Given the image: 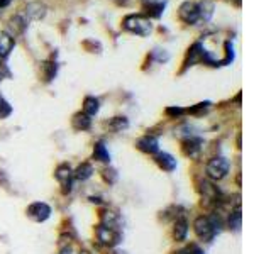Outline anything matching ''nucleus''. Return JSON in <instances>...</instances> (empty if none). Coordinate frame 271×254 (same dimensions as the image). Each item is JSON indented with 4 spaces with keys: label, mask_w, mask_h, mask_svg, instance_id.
I'll list each match as a JSON object with an SVG mask.
<instances>
[{
    "label": "nucleus",
    "mask_w": 271,
    "mask_h": 254,
    "mask_svg": "<svg viewBox=\"0 0 271 254\" xmlns=\"http://www.w3.org/2000/svg\"><path fill=\"white\" fill-rule=\"evenodd\" d=\"M122 27L124 31L132 32L136 36H143V38L149 36V32L153 31L151 21H149L146 16H139V14H130V16L124 17Z\"/></svg>",
    "instance_id": "1"
},
{
    "label": "nucleus",
    "mask_w": 271,
    "mask_h": 254,
    "mask_svg": "<svg viewBox=\"0 0 271 254\" xmlns=\"http://www.w3.org/2000/svg\"><path fill=\"white\" fill-rule=\"evenodd\" d=\"M193 230H195V234H197L198 239L209 242V241H212L214 235L219 232V224L216 222V219H212V217L200 215V217L195 219Z\"/></svg>",
    "instance_id": "2"
},
{
    "label": "nucleus",
    "mask_w": 271,
    "mask_h": 254,
    "mask_svg": "<svg viewBox=\"0 0 271 254\" xmlns=\"http://www.w3.org/2000/svg\"><path fill=\"white\" fill-rule=\"evenodd\" d=\"M229 168H231V164H229V161L224 158V156H216V158H212L207 163V177L210 180H219L226 178L227 173H229Z\"/></svg>",
    "instance_id": "3"
},
{
    "label": "nucleus",
    "mask_w": 271,
    "mask_h": 254,
    "mask_svg": "<svg viewBox=\"0 0 271 254\" xmlns=\"http://www.w3.org/2000/svg\"><path fill=\"white\" fill-rule=\"evenodd\" d=\"M178 17L188 26L198 24V22H200L198 2H193V0H186V2H183L180 6V9H178Z\"/></svg>",
    "instance_id": "4"
},
{
    "label": "nucleus",
    "mask_w": 271,
    "mask_h": 254,
    "mask_svg": "<svg viewBox=\"0 0 271 254\" xmlns=\"http://www.w3.org/2000/svg\"><path fill=\"white\" fill-rule=\"evenodd\" d=\"M97 232V239H99V242L102 244V246H115V244L120 242V234L117 232L115 229L112 227H107V225H97L95 229Z\"/></svg>",
    "instance_id": "5"
},
{
    "label": "nucleus",
    "mask_w": 271,
    "mask_h": 254,
    "mask_svg": "<svg viewBox=\"0 0 271 254\" xmlns=\"http://www.w3.org/2000/svg\"><path fill=\"white\" fill-rule=\"evenodd\" d=\"M26 214L31 220H34V222H44L51 215V207L44 202H36L27 207Z\"/></svg>",
    "instance_id": "6"
},
{
    "label": "nucleus",
    "mask_w": 271,
    "mask_h": 254,
    "mask_svg": "<svg viewBox=\"0 0 271 254\" xmlns=\"http://www.w3.org/2000/svg\"><path fill=\"white\" fill-rule=\"evenodd\" d=\"M136 147H138L139 151L146 152V154H156V152L160 151V141H158V137L153 136V134H146V136L139 137V139L136 141Z\"/></svg>",
    "instance_id": "7"
},
{
    "label": "nucleus",
    "mask_w": 271,
    "mask_h": 254,
    "mask_svg": "<svg viewBox=\"0 0 271 254\" xmlns=\"http://www.w3.org/2000/svg\"><path fill=\"white\" fill-rule=\"evenodd\" d=\"M54 177L59 183L63 185V192L66 193L72 190V178H73V172L70 168V164H59L54 172Z\"/></svg>",
    "instance_id": "8"
},
{
    "label": "nucleus",
    "mask_w": 271,
    "mask_h": 254,
    "mask_svg": "<svg viewBox=\"0 0 271 254\" xmlns=\"http://www.w3.org/2000/svg\"><path fill=\"white\" fill-rule=\"evenodd\" d=\"M143 11L146 12L148 19L149 17L160 19L165 12V2H161V0H143Z\"/></svg>",
    "instance_id": "9"
},
{
    "label": "nucleus",
    "mask_w": 271,
    "mask_h": 254,
    "mask_svg": "<svg viewBox=\"0 0 271 254\" xmlns=\"http://www.w3.org/2000/svg\"><path fill=\"white\" fill-rule=\"evenodd\" d=\"M46 12H48V7L43 2H31L24 9V16L32 21H41L46 16Z\"/></svg>",
    "instance_id": "10"
},
{
    "label": "nucleus",
    "mask_w": 271,
    "mask_h": 254,
    "mask_svg": "<svg viewBox=\"0 0 271 254\" xmlns=\"http://www.w3.org/2000/svg\"><path fill=\"white\" fill-rule=\"evenodd\" d=\"M9 34L12 36H19L22 34L26 29H27V17L26 16H21V14H17V16H14L11 21H9Z\"/></svg>",
    "instance_id": "11"
},
{
    "label": "nucleus",
    "mask_w": 271,
    "mask_h": 254,
    "mask_svg": "<svg viewBox=\"0 0 271 254\" xmlns=\"http://www.w3.org/2000/svg\"><path fill=\"white\" fill-rule=\"evenodd\" d=\"M200 151H202V141L197 137H186L183 141V152L190 158H198Z\"/></svg>",
    "instance_id": "12"
},
{
    "label": "nucleus",
    "mask_w": 271,
    "mask_h": 254,
    "mask_svg": "<svg viewBox=\"0 0 271 254\" xmlns=\"http://www.w3.org/2000/svg\"><path fill=\"white\" fill-rule=\"evenodd\" d=\"M202 195H204V200L205 203H217L221 200V193H219V188L216 185L209 183V182H204L202 183Z\"/></svg>",
    "instance_id": "13"
},
{
    "label": "nucleus",
    "mask_w": 271,
    "mask_h": 254,
    "mask_svg": "<svg viewBox=\"0 0 271 254\" xmlns=\"http://www.w3.org/2000/svg\"><path fill=\"white\" fill-rule=\"evenodd\" d=\"M154 161H156V164L160 166L161 170H165V172H173V170L176 168V159L173 158L171 154H168V152H156V156H154Z\"/></svg>",
    "instance_id": "14"
},
{
    "label": "nucleus",
    "mask_w": 271,
    "mask_h": 254,
    "mask_svg": "<svg viewBox=\"0 0 271 254\" xmlns=\"http://www.w3.org/2000/svg\"><path fill=\"white\" fill-rule=\"evenodd\" d=\"M14 44H16V41H14V38L9 34L7 31L0 32V56H2L4 59L9 58L11 51L14 49Z\"/></svg>",
    "instance_id": "15"
},
{
    "label": "nucleus",
    "mask_w": 271,
    "mask_h": 254,
    "mask_svg": "<svg viewBox=\"0 0 271 254\" xmlns=\"http://www.w3.org/2000/svg\"><path fill=\"white\" fill-rule=\"evenodd\" d=\"M72 126H73L75 131H88L92 126V117L90 115H87L85 112H78V114L73 115Z\"/></svg>",
    "instance_id": "16"
},
{
    "label": "nucleus",
    "mask_w": 271,
    "mask_h": 254,
    "mask_svg": "<svg viewBox=\"0 0 271 254\" xmlns=\"http://www.w3.org/2000/svg\"><path fill=\"white\" fill-rule=\"evenodd\" d=\"M186 234H188V222L185 219H178L175 222V227H173V237L176 241H185Z\"/></svg>",
    "instance_id": "17"
},
{
    "label": "nucleus",
    "mask_w": 271,
    "mask_h": 254,
    "mask_svg": "<svg viewBox=\"0 0 271 254\" xmlns=\"http://www.w3.org/2000/svg\"><path fill=\"white\" fill-rule=\"evenodd\" d=\"M93 159L100 161V163H109L110 161V154H109V151H107L104 141H99L95 146H93Z\"/></svg>",
    "instance_id": "18"
},
{
    "label": "nucleus",
    "mask_w": 271,
    "mask_h": 254,
    "mask_svg": "<svg viewBox=\"0 0 271 254\" xmlns=\"http://www.w3.org/2000/svg\"><path fill=\"white\" fill-rule=\"evenodd\" d=\"M198 9H200V22H209L210 17L214 16V4L210 0H200Z\"/></svg>",
    "instance_id": "19"
},
{
    "label": "nucleus",
    "mask_w": 271,
    "mask_h": 254,
    "mask_svg": "<svg viewBox=\"0 0 271 254\" xmlns=\"http://www.w3.org/2000/svg\"><path fill=\"white\" fill-rule=\"evenodd\" d=\"M100 110V102L99 99H95V97H87L85 100H83V112L87 115H95L97 112Z\"/></svg>",
    "instance_id": "20"
},
{
    "label": "nucleus",
    "mask_w": 271,
    "mask_h": 254,
    "mask_svg": "<svg viewBox=\"0 0 271 254\" xmlns=\"http://www.w3.org/2000/svg\"><path fill=\"white\" fill-rule=\"evenodd\" d=\"M93 175V168L90 163H83L77 168V172H73V177L78 180V182H85Z\"/></svg>",
    "instance_id": "21"
},
{
    "label": "nucleus",
    "mask_w": 271,
    "mask_h": 254,
    "mask_svg": "<svg viewBox=\"0 0 271 254\" xmlns=\"http://www.w3.org/2000/svg\"><path fill=\"white\" fill-rule=\"evenodd\" d=\"M100 220H102V225H107V227H112L115 229L119 224V215L115 212H110V210H105L100 214Z\"/></svg>",
    "instance_id": "22"
},
{
    "label": "nucleus",
    "mask_w": 271,
    "mask_h": 254,
    "mask_svg": "<svg viewBox=\"0 0 271 254\" xmlns=\"http://www.w3.org/2000/svg\"><path fill=\"white\" fill-rule=\"evenodd\" d=\"M107 127L114 132H120V131H124V129L129 127V121L125 117H114L107 122Z\"/></svg>",
    "instance_id": "23"
},
{
    "label": "nucleus",
    "mask_w": 271,
    "mask_h": 254,
    "mask_svg": "<svg viewBox=\"0 0 271 254\" xmlns=\"http://www.w3.org/2000/svg\"><path fill=\"white\" fill-rule=\"evenodd\" d=\"M229 227H232L234 230H239V227H241V209L239 207H236V210H232L231 215H229Z\"/></svg>",
    "instance_id": "24"
},
{
    "label": "nucleus",
    "mask_w": 271,
    "mask_h": 254,
    "mask_svg": "<svg viewBox=\"0 0 271 254\" xmlns=\"http://www.w3.org/2000/svg\"><path fill=\"white\" fill-rule=\"evenodd\" d=\"M11 114H12V107L9 105L7 100H4L2 97H0V119H6Z\"/></svg>",
    "instance_id": "25"
},
{
    "label": "nucleus",
    "mask_w": 271,
    "mask_h": 254,
    "mask_svg": "<svg viewBox=\"0 0 271 254\" xmlns=\"http://www.w3.org/2000/svg\"><path fill=\"white\" fill-rule=\"evenodd\" d=\"M183 114H185V109H181V107H168L166 109V115H170L173 119L181 117Z\"/></svg>",
    "instance_id": "26"
},
{
    "label": "nucleus",
    "mask_w": 271,
    "mask_h": 254,
    "mask_svg": "<svg viewBox=\"0 0 271 254\" xmlns=\"http://www.w3.org/2000/svg\"><path fill=\"white\" fill-rule=\"evenodd\" d=\"M104 178H105V182L115 183V180H117V173H115L114 170H105V172H104Z\"/></svg>",
    "instance_id": "27"
},
{
    "label": "nucleus",
    "mask_w": 271,
    "mask_h": 254,
    "mask_svg": "<svg viewBox=\"0 0 271 254\" xmlns=\"http://www.w3.org/2000/svg\"><path fill=\"white\" fill-rule=\"evenodd\" d=\"M178 254H204V252L193 244V246H188V247L181 249V251H178Z\"/></svg>",
    "instance_id": "28"
},
{
    "label": "nucleus",
    "mask_w": 271,
    "mask_h": 254,
    "mask_svg": "<svg viewBox=\"0 0 271 254\" xmlns=\"http://www.w3.org/2000/svg\"><path fill=\"white\" fill-rule=\"evenodd\" d=\"M9 76H11V71H9V68L6 66V64H0V83H2Z\"/></svg>",
    "instance_id": "29"
},
{
    "label": "nucleus",
    "mask_w": 271,
    "mask_h": 254,
    "mask_svg": "<svg viewBox=\"0 0 271 254\" xmlns=\"http://www.w3.org/2000/svg\"><path fill=\"white\" fill-rule=\"evenodd\" d=\"M9 4H11V0H0V9H4V7H7Z\"/></svg>",
    "instance_id": "30"
},
{
    "label": "nucleus",
    "mask_w": 271,
    "mask_h": 254,
    "mask_svg": "<svg viewBox=\"0 0 271 254\" xmlns=\"http://www.w3.org/2000/svg\"><path fill=\"white\" fill-rule=\"evenodd\" d=\"M59 254H73V251H72V247H64V249H61Z\"/></svg>",
    "instance_id": "31"
},
{
    "label": "nucleus",
    "mask_w": 271,
    "mask_h": 254,
    "mask_svg": "<svg viewBox=\"0 0 271 254\" xmlns=\"http://www.w3.org/2000/svg\"><path fill=\"white\" fill-rule=\"evenodd\" d=\"M0 64H4V58L2 56H0Z\"/></svg>",
    "instance_id": "32"
},
{
    "label": "nucleus",
    "mask_w": 271,
    "mask_h": 254,
    "mask_svg": "<svg viewBox=\"0 0 271 254\" xmlns=\"http://www.w3.org/2000/svg\"><path fill=\"white\" fill-rule=\"evenodd\" d=\"M80 254H88V252H80Z\"/></svg>",
    "instance_id": "33"
}]
</instances>
